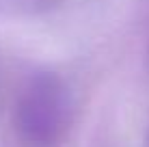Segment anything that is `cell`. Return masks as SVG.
Listing matches in <instances>:
<instances>
[{
	"instance_id": "1",
	"label": "cell",
	"mask_w": 149,
	"mask_h": 147,
	"mask_svg": "<svg viewBox=\"0 0 149 147\" xmlns=\"http://www.w3.org/2000/svg\"><path fill=\"white\" fill-rule=\"evenodd\" d=\"M65 117L63 84L50 74L30 80L17 106V125L28 141L48 145L58 136Z\"/></svg>"
}]
</instances>
